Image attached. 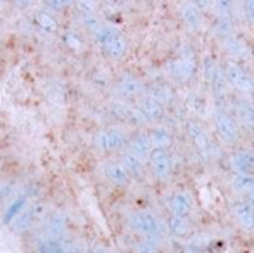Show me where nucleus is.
<instances>
[{
    "label": "nucleus",
    "instance_id": "nucleus-1",
    "mask_svg": "<svg viewBox=\"0 0 254 253\" xmlns=\"http://www.w3.org/2000/svg\"><path fill=\"white\" fill-rule=\"evenodd\" d=\"M204 77L211 88V94L218 102L216 108H225V102L228 101V84L223 70L213 58L204 59Z\"/></svg>",
    "mask_w": 254,
    "mask_h": 253
},
{
    "label": "nucleus",
    "instance_id": "nucleus-2",
    "mask_svg": "<svg viewBox=\"0 0 254 253\" xmlns=\"http://www.w3.org/2000/svg\"><path fill=\"white\" fill-rule=\"evenodd\" d=\"M223 73H225V78H227V84L232 85L234 90H237L239 97H244V99H249V101H251V97H254L253 75L249 73L242 64L234 63V61L227 63Z\"/></svg>",
    "mask_w": 254,
    "mask_h": 253
},
{
    "label": "nucleus",
    "instance_id": "nucleus-3",
    "mask_svg": "<svg viewBox=\"0 0 254 253\" xmlns=\"http://www.w3.org/2000/svg\"><path fill=\"white\" fill-rule=\"evenodd\" d=\"M130 226L133 231L140 233L142 236H145V240L149 241H159L164 236V227L161 224V220L157 219L151 212H137L130 217Z\"/></svg>",
    "mask_w": 254,
    "mask_h": 253
},
{
    "label": "nucleus",
    "instance_id": "nucleus-4",
    "mask_svg": "<svg viewBox=\"0 0 254 253\" xmlns=\"http://www.w3.org/2000/svg\"><path fill=\"white\" fill-rule=\"evenodd\" d=\"M95 38L101 44L102 51L106 52L109 58L120 59L127 52V40H125L123 33L113 26H101L99 31L95 33Z\"/></svg>",
    "mask_w": 254,
    "mask_h": 253
},
{
    "label": "nucleus",
    "instance_id": "nucleus-5",
    "mask_svg": "<svg viewBox=\"0 0 254 253\" xmlns=\"http://www.w3.org/2000/svg\"><path fill=\"white\" fill-rule=\"evenodd\" d=\"M214 128L218 132V137L228 146L237 144V141L241 139V128H239L237 122L234 120L232 113L227 108H216L214 109Z\"/></svg>",
    "mask_w": 254,
    "mask_h": 253
},
{
    "label": "nucleus",
    "instance_id": "nucleus-6",
    "mask_svg": "<svg viewBox=\"0 0 254 253\" xmlns=\"http://www.w3.org/2000/svg\"><path fill=\"white\" fill-rule=\"evenodd\" d=\"M149 165L157 180L170 179L173 172V158H171L168 149H152L149 155Z\"/></svg>",
    "mask_w": 254,
    "mask_h": 253
},
{
    "label": "nucleus",
    "instance_id": "nucleus-7",
    "mask_svg": "<svg viewBox=\"0 0 254 253\" xmlns=\"http://www.w3.org/2000/svg\"><path fill=\"white\" fill-rule=\"evenodd\" d=\"M187 135H189V139H190L192 146L195 148V151H197L204 160H209L213 149H211L209 137H207L206 130H204V127L201 123L195 122V120L187 122Z\"/></svg>",
    "mask_w": 254,
    "mask_h": 253
},
{
    "label": "nucleus",
    "instance_id": "nucleus-8",
    "mask_svg": "<svg viewBox=\"0 0 254 253\" xmlns=\"http://www.w3.org/2000/svg\"><path fill=\"white\" fill-rule=\"evenodd\" d=\"M195 71H197V64L192 54H184L180 58H177L175 61L170 63V75L178 82H189L195 77Z\"/></svg>",
    "mask_w": 254,
    "mask_h": 253
},
{
    "label": "nucleus",
    "instance_id": "nucleus-9",
    "mask_svg": "<svg viewBox=\"0 0 254 253\" xmlns=\"http://www.w3.org/2000/svg\"><path fill=\"white\" fill-rule=\"evenodd\" d=\"M232 108H234V120L237 122L239 128L254 130V104L249 99L234 97L232 99Z\"/></svg>",
    "mask_w": 254,
    "mask_h": 253
},
{
    "label": "nucleus",
    "instance_id": "nucleus-10",
    "mask_svg": "<svg viewBox=\"0 0 254 253\" xmlns=\"http://www.w3.org/2000/svg\"><path fill=\"white\" fill-rule=\"evenodd\" d=\"M127 144V137L118 128H107L95 135V146L101 151H118V149H123Z\"/></svg>",
    "mask_w": 254,
    "mask_h": 253
},
{
    "label": "nucleus",
    "instance_id": "nucleus-11",
    "mask_svg": "<svg viewBox=\"0 0 254 253\" xmlns=\"http://www.w3.org/2000/svg\"><path fill=\"white\" fill-rule=\"evenodd\" d=\"M230 165L237 175H254V151L248 148L232 153Z\"/></svg>",
    "mask_w": 254,
    "mask_h": 253
},
{
    "label": "nucleus",
    "instance_id": "nucleus-12",
    "mask_svg": "<svg viewBox=\"0 0 254 253\" xmlns=\"http://www.w3.org/2000/svg\"><path fill=\"white\" fill-rule=\"evenodd\" d=\"M42 215H44V205H42V203H33L30 208L24 210V212H19L12 219L14 231H19V233H23V231H26L28 227L35 222V220L40 219Z\"/></svg>",
    "mask_w": 254,
    "mask_h": 253
},
{
    "label": "nucleus",
    "instance_id": "nucleus-13",
    "mask_svg": "<svg viewBox=\"0 0 254 253\" xmlns=\"http://www.w3.org/2000/svg\"><path fill=\"white\" fill-rule=\"evenodd\" d=\"M166 206L171 215L185 217L192 210V198H190V194L185 191L173 192V194L166 199Z\"/></svg>",
    "mask_w": 254,
    "mask_h": 253
},
{
    "label": "nucleus",
    "instance_id": "nucleus-14",
    "mask_svg": "<svg viewBox=\"0 0 254 253\" xmlns=\"http://www.w3.org/2000/svg\"><path fill=\"white\" fill-rule=\"evenodd\" d=\"M135 108H137L138 113L144 116L145 122H159V120L164 116V106L159 104L157 101H154V99L149 97V95L142 97Z\"/></svg>",
    "mask_w": 254,
    "mask_h": 253
},
{
    "label": "nucleus",
    "instance_id": "nucleus-15",
    "mask_svg": "<svg viewBox=\"0 0 254 253\" xmlns=\"http://www.w3.org/2000/svg\"><path fill=\"white\" fill-rule=\"evenodd\" d=\"M111 109H113V115L125 123H133V125L145 123L144 116L138 113V109L135 106H127V104H121V102H116V104H113Z\"/></svg>",
    "mask_w": 254,
    "mask_h": 253
},
{
    "label": "nucleus",
    "instance_id": "nucleus-16",
    "mask_svg": "<svg viewBox=\"0 0 254 253\" xmlns=\"http://www.w3.org/2000/svg\"><path fill=\"white\" fill-rule=\"evenodd\" d=\"M232 213H234L235 220H237L241 227L249 229V231L254 229V215L244 199H239V201H235L234 205H232Z\"/></svg>",
    "mask_w": 254,
    "mask_h": 253
},
{
    "label": "nucleus",
    "instance_id": "nucleus-17",
    "mask_svg": "<svg viewBox=\"0 0 254 253\" xmlns=\"http://www.w3.org/2000/svg\"><path fill=\"white\" fill-rule=\"evenodd\" d=\"M104 175L113 184H118V186H125L130 180V173L127 172V169H125L121 162H107L104 165Z\"/></svg>",
    "mask_w": 254,
    "mask_h": 253
},
{
    "label": "nucleus",
    "instance_id": "nucleus-18",
    "mask_svg": "<svg viewBox=\"0 0 254 253\" xmlns=\"http://www.w3.org/2000/svg\"><path fill=\"white\" fill-rule=\"evenodd\" d=\"M116 90L120 95L130 99V97H137L142 92V84L138 82V78L131 77V75H125L118 80L116 84Z\"/></svg>",
    "mask_w": 254,
    "mask_h": 253
},
{
    "label": "nucleus",
    "instance_id": "nucleus-19",
    "mask_svg": "<svg viewBox=\"0 0 254 253\" xmlns=\"http://www.w3.org/2000/svg\"><path fill=\"white\" fill-rule=\"evenodd\" d=\"M128 149H130V151H128L130 155L137 156L138 160L144 162L152 151V144H151V141H149V135H145V134L135 135V137L128 142Z\"/></svg>",
    "mask_w": 254,
    "mask_h": 253
},
{
    "label": "nucleus",
    "instance_id": "nucleus-20",
    "mask_svg": "<svg viewBox=\"0 0 254 253\" xmlns=\"http://www.w3.org/2000/svg\"><path fill=\"white\" fill-rule=\"evenodd\" d=\"M232 187L244 198L254 196V175H237L232 177Z\"/></svg>",
    "mask_w": 254,
    "mask_h": 253
},
{
    "label": "nucleus",
    "instance_id": "nucleus-21",
    "mask_svg": "<svg viewBox=\"0 0 254 253\" xmlns=\"http://www.w3.org/2000/svg\"><path fill=\"white\" fill-rule=\"evenodd\" d=\"M182 21H184L189 30H197V28L201 26V23H202L201 12H199V9L194 3H185V5L182 7Z\"/></svg>",
    "mask_w": 254,
    "mask_h": 253
},
{
    "label": "nucleus",
    "instance_id": "nucleus-22",
    "mask_svg": "<svg viewBox=\"0 0 254 253\" xmlns=\"http://www.w3.org/2000/svg\"><path fill=\"white\" fill-rule=\"evenodd\" d=\"M149 90H151V92H149V97H152L154 101H157L159 104L166 106V104H170V102L173 101V92H171V88L166 87L164 84L152 85Z\"/></svg>",
    "mask_w": 254,
    "mask_h": 253
},
{
    "label": "nucleus",
    "instance_id": "nucleus-23",
    "mask_svg": "<svg viewBox=\"0 0 254 253\" xmlns=\"http://www.w3.org/2000/svg\"><path fill=\"white\" fill-rule=\"evenodd\" d=\"M66 231V219L63 215H52L47 220V236L52 238L54 241H57V238H61Z\"/></svg>",
    "mask_w": 254,
    "mask_h": 253
},
{
    "label": "nucleus",
    "instance_id": "nucleus-24",
    "mask_svg": "<svg viewBox=\"0 0 254 253\" xmlns=\"http://www.w3.org/2000/svg\"><path fill=\"white\" fill-rule=\"evenodd\" d=\"M149 141L152 144V149H166L170 148V144L173 142L171 139V134L164 128H156V130L151 132L149 135Z\"/></svg>",
    "mask_w": 254,
    "mask_h": 253
},
{
    "label": "nucleus",
    "instance_id": "nucleus-25",
    "mask_svg": "<svg viewBox=\"0 0 254 253\" xmlns=\"http://www.w3.org/2000/svg\"><path fill=\"white\" fill-rule=\"evenodd\" d=\"M189 220L185 217H177V215H171L168 219V231H170L173 236L182 238L189 233Z\"/></svg>",
    "mask_w": 254,
    "mask_h": 253
},
{
    "label": "nucleus",
    "instance_id": "nucleus-26",
    "mask_svg": "<svg viewBox=\"0 0 254 253\" xmlns=\"http://www.w3.org/2000/svg\"><path fill=\"white\" fill-rule=\"evenodd\" d=\"M35 23H37V26L40 28V30H44L45 33H56L57 31V21L54 19L49 12H45V10H38V12L35 14Z\"/></svg>",
    "mask_w": 254,
    "mask_h": 253
},
{
    "label": "nucleus",
    "instance_id": "nucleus-27",
    "mask_svg": "<svg viewBox=\"0 0 254 253\" xmlns=\"http://www.w3.org/2000/svg\"><path fill=\"white\" fill-rule=\"evenodd\" d=\"M123 167L127 169V172L130 173V175H138V173H142V170H144V162L142 160H138L137 156L130 155V153H127V155L123 156Z\"/></svg>",
    "mask_w": 254,
    "mask_h": 253
},
{
    "label": "nucleus",
    "instance_id": "nucleus-28",
    "mask_svg": "<svg viewBox=\"0 0 254 253\" xmlns=\"http://www.w3.org/2000/svg\"><path fill=\"white\" fill-rule=\"evenodd\" d=\"M214 30L223 38L234 37V23H232L228 17H220V19L216 21V24H214Z\"/></svg>",
    "mask_w": 254,
    "mask_h": 253
},
{
    "label": "nucleus",
    "instance_id": "nucleus-29",
    "mask_svg": "<svg viewBox=\"0 0 254 253\" xmlns=\"http://www.w3.org/2000/svg\"><path fill=\"white\" fill-rule=\"evenodd\" d=\"M24 203H26V198L23 196V198L16 199V201L10 205V208L7 210V213H5V222H12V219L21 212V208L24 206Z\"/></svg>",
    "mask_w": 254,
    "mask_h": 253
},
{
    "label": "nucleus",
    "instance_id": "nucleus-30",
    "mask_svg": "<svg viewBox=\"0 0 254 253\" xmlns=\"http://www.w3.org/2000/svg\"><path fill=\"white\" fill-rule=\"evenodd\" d=\"M14 184H7V186H3L2 189H0V203L2 205H7V201H10V199L14 198Z\"/></svg>",
    "mask_w": 254,
    "mask_h": 253
},
{
    "label": "nucleus",
    "instance_id": "nucleus-31",
    "mask_svg": "<svg viewBox=\"0 0 254 253\" xmlns=\"http://www.w3.org/2000/svg\"><path fill=\"white\" fill-rule=\"evenodd\" d=\"M40 253H66V252L61 247L59 241H49V243H45L44 247H42Z\"/></svg>",
    "mask_w": 254,
    "mask_h": 253
},
{
    "label": "nucleus",
    "instance_id": "nucleus-32",
    "mask_svg": "<svg viewBox=\"0 0 254 253\" xmlns=\"http://www.w3.org/2000/svg\"><path fill=\"white\" fill-rule=\"evenodd\" d=\"M214 10H216L221 17H228L232 12V3L230 2H216L214 3Z\"/></svg>",
    "mask_w": 254,
    "mask_h": 253
},
{
    "label": "nucleus",
    "instance_id": "nucleus-33",
    "mask_svg": "<svg viewBox=\"0 0 254 253\" xmlns=\"http://www.w3.org/2000/svg\"><path fill=\"white\" fill-rule=\"evenodd\" d=\"M137 253H157V248H156V245H154V241L144 240L142 243H138Z\"/></svg>",
    "mask_w": 254,
    "mask_h": 253
},
{
    "label": "nucleus",
    "instance_id": "nucleus-34",
    "mask_svg": "<svg viewBox=\"0 0 254 253\" xmlns=\"http://www.w3.org/2000/svg\"><path fill=\"white\" fill-rule=\"evenodd\" d=\"M244 16H246V19L248 21H254V2H246L244 5Z\"/></svg>",
    "mask_w": 254,
    "mask_h": 253
},
{
    "label": "nucleus",
    "instance_id": "nucleus-35",
    "mask_svg": "<svg viewBox=\"0 0 254 253\" xmlns=\"http://www.w3.org/2000/svg\"><path fill=\"white\" fill-rule=\"evenodd\" d=\"M66 42L71 45L73 49H78L80 47V40L76 38V35H66Z\"/></svg>",
    "mask_w": 254,
    "mask_h": 253
},
{
    "label": "nucleus",
    "instance_id": "nucleus-36",
    "mask_svg": "<svg viewBox=\"0 0 254 253\" xmlns=\"http://www.w3.org/2000/svg\"><path fill=\"white\" fill-rule=\"evenodd\" d=\"M244 201L249 205V208H251L253 215H254V196H249V198H244Z\"/></svg>",
    "mask_w": 254,
    "mask_h": 253
},
{
    "label": "nucleus",
    "instance_id": "nucleus-37",
    "mask_svg": "<svg viewBox=\"0 0 254 253\" xmlns=\"http://www.w3.org/2000/svg\"><path fill=\"white\" fill-rule=\"evenodd\" d=\"M47 5H52V7H63L66 5V2H45Z\"/></svg>",
    "mask_w": 254,
    "mask_h": 253
},
{
    "label": "nucleus",
    "instance_id": "nucleus-38",
    "mask_svg": "<svg viewBox=\"0 0 254 253\" xmlns=\"http://www.w3.org/2000/svg\"><path fill=\"white\" fill-rule=\"evenodd\" d=\"M184 253H199L197 250H192V248H189V250H185Z\"/></svg>",
    "mask_w": 254,
    "mask_h": 253
},
{
    "label": "nucleus",
    "instance_id": "nucleus-39",
    "mask_svg": "<svg viewBox=\"0 0 254 253\" xmlns=\"http://www.w3.org/2000/svg\"><path fill=\"white\" fill-rule=\"evenodd\" d=\"M97 253H106V252H104V250H97Z\"/></svg>",
    "mask_w": 254,
    "mask_h": 253
}]
</instances>
